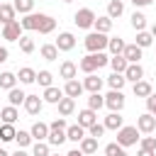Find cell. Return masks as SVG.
<instances>
[{
  "label": "cell",
  "instance_id": "38",
  "mask_svg": "<svg viewBox=\"0 0 156 156\" xmlns=\"http://www.w3.org/2000/svg\"><path fill=\"white\" fill-rule=\"evenodd\" d=\"M129 22H132V27L136 29V32H141V29H146V17H144V12H132V17H129Z\"/></svg>",
  "mask_w": 156,
  "mask_h": 156
},
{
  "label": "cell",
  "instance_id": "34",
  "mask_svg": "<svg viewBox=\"0 0 156 156\" xmlns=\"http://www.w3.org/2000/svg\"><path fill=\"white\" fill-rule=\"evenodd\" d=\"M95 32H102V34H107L110 29H112V17L110 15H102V17H95Z\"/></svg>",
  "mask_w": 156,
  "mask_h": 156
},
{
  "label": "cell",
  "instance_id": "52",
  "mask_svg": "<svg viewBox=\"0 0 156 156\" xmlns=\"http://www.w3.org/2000/svg\"><path fill=\"white\" fill-rule=\"evenodd\" d=\"M136 156H156V151H149V149H141L139 146V154Z\"/></svg>",
  "mask_w": 156,
  "mask_h": 156
},
{
  "label": "cell",
  "instance_id": "43",
  "mask_svg": "<svg viewBox=\"0 0 156 156\" xmlns=\"http://www.w3.org/2000/svg\"><path fill=\"white\" fill-rule=\"evenodd\" d=\"M15 141H17V146H20V149H27V146H29L34 139H32V132L20 129V132H17V136H15Z\"/></svg>",
  "mask_w": 156,
  "mask_h": 156
},
{
  "label": "cell",
  "instance_id": "31",
  "mask_svg": "<svg viewBox=\"0 0 156 156\" xmlns=\"http://www.w3.org/2000/svg\"><path fill=\"white\" fill-rule=\"evenodd\" d=\"M124 83H127L124 73H115V71H112V73L107 76V85H110V90H122Z\"/></svg>",
  "mask_w": 156,
  "mask_h": 156
},
{
  "label": "cell",
  "instance_id": "44",
  "mask_svg": "<svg viewBox=\"0 0 156 156\" xmlns=\"http://www.w3.org/2000/svg\"><path fill=\"white\" fill-rule=\"evenodd\" d=\"M12 5H15V10H17L20 15H29V12L34 10V0H15Z\"/></svg>",
  "mask_w": 156,
  "mask_h": 156
},
{
  "label": "cell",
  "instance_id": "59",
  "mask_svg": "<svg viewBox=\"0 0 156 156\" xmlns=\"http://www.w3.org/2000/svg\"><path fill=\"white\" fill-rule=\"evenodd\" d=\"M0 7H2V2H0Z\"/></svg>",
  "mask_w": 156,
  "mask_h": 156
},
{
  "label": "cell",
  "instance_id": "51",
  "mask_svg": "<svg viewBox=\"0 0 156 156\" xmlns=\"http://www.w3.org/2000/svg\"><path fill=\"white\" fill-rule=\"evenodd\" d=\"M7 56H10V51H7L5 46H0V63H5V61H7Z\"/></svg>",
  "mask_w": 156,
  "mask_h": 156
},
{
  "label": "cell",
  "instance_id": "16",
  "mask_svg": "<svg viewBox=\"0 0 156 156\" xmlns=\"http://www.w3.org/2000/svg\"><path fill=\"white\" fill-rule=\"evenodd\" d=\"M58 76H61L63 80H73V78L78 76V66H76L73 61H63V63L58 66Z\"/></svg>",
  "mask_w": 156,
  "mask_h": 156
},
{
  "label": "cell",
  "instance_id": "55",
  "mask_svg": "<svg viewBox=\"0 0 156 156\" xmlns=\"http://www.w3.org/2000/svg\"><path fill=\"white\" fill-rule=\"evenodd\" d=\"M0 156H10V154H7V151H5V149H0Z\"/></svg>",
  "mask_w": 156,
  "mask_h": 156
},
{
  "label": "cell",
  "instance_id": "8",
  "mask_svg": "<svg viewBox=\"0 0 156 156\" xmlns=\"http://www.w3.org/2000/svg\"><path fill=\"white\" fill-rule=\"evenodd\" d=\"M22 24L15 20V22H10V24H2V39H7V41H20V37H22Z\"/></svg>",
  "mask_w": 156,
  "mask_h": 156
},
{
  "label": "cell",
  "instance_id": "20",
  "mask_svg": "<svg viewBox=\"0 0 156 156\" xmlns=\"http://www.w3.org/2000/svg\"><path fill=\"white\" fill-rule=\"evenodd\" d=\"M29 132H32V139H34V141H46V136H49V124H46V122H34Z\"/></svg>",
  "mask_w": 156,
  "mask_h": 156
},
{
  "label": "cell",
  "instance_id": "5",
  "mask_svg": "<svg viewBox=\"0 0 156 156\" xmlns=\"http://www.w3.org/2000/svg\"><path fill=\"white\" fill-rule=\"evenodd\" d=\"M95 17H98V15H95L90 7H80V10L73 15V22H76L78 29H90V27L95 24Z\"/></svg>",
  "mask_w": 156,
  "mask_h": 156
},
{
  "label": "cell",
  "instance_id": "24",
  "mask_svg": "<svg viewBox=\"0 0 156 156\" xmlns=\"http://www.w3.org/2000/svg\"><path fill=\"white\" fill-rule=\"evenodd\" d=\"M124 78H127V80H132V83L141 80V78H144V68H141V63H129V66H127V71H124Z\"/></svg>",
  "mask_w": 156,
  "mask_h": 156
},
{
  "label": "cell",
  "instance_id": "53",
  "mask_svg": "<svg viewBox=\"0 0 156 156\" xmlns=\"http://www.w3.org/2000/svg\"><path fill=\"white\" fill-rule=\"evenodd\" d=\"M66 156H85V154H83V151H80V149H71V151H68V154H66Z\"/></svg>",
  "mask_w": 156,
  "mask_h": 156
},
{
  "label": "cell",
  "instance_id": "15",
  "mask_svg": "<svg viewBox=\"0 0 156 156\" xmlns=\"http://www.w3.org/2000/svg\"><path fill=\"white\" fill-rule=\"evenodd\" d=\"M141 54H144V49H141V46H136V44H127V46H124V51H122V56H124L129 63H139Z\"/></svg>",
  "mask_w": 156,
  "mask_h": 156
},
{
  "label": "cell",
  "instance_id": "11",
  "mask_svg": "<svg viewBox=\"0 0 156 156\" xmlns=\"http://www.w3.org/2000/svg\"><path fill=\"white\" fill-rule=\"evenodd\" d=\"M56 46H58V51H71L73 46H76V37L71 34V32H61L58 37H56V41H54Z\"/></svg>",
  "mask_w": 156,
  "mask_h": 156
},
{
  "label": "cell",
  "instance_id": "14",
  "mask_svg": "<svg viewBox=\"0 0 156 156\" xmlns=\"http://www.w3.org/2000/svg\"><path fill=\"white\" fill-rule=\"evenodd\" d=\"M39 15H41V12H29V15H24V17L20 20L22 29H24V32H37V27H39Z\"/></svg>",
  "mask_w": 156,
  "mask_h": 156
},
{
  "label": "cell",
  "instance_id": "57",
  "mask_svg": "<svg viewBox=\"0 0 156 156\" xmlns=\"http://www.w3.org/2000/svg\"><path fill=\"white\" fill-rule=\"evenodd\" d=\"M61 2H73V0H61Z\"/></svg>",
  "mask_w": 156,
  "mask_h": 156
},
{
  "label": "cell",
  "instance_id": "28",
  "mask_svg": "<svg viewBox=\"0 0 156 156\" xmlns=\"http://www.w3.org/2000/svg\"><path fill=\"white\" fill-rule=\"evenodd\" d=\"M17 10H15V5H7V2H2V7H0V22L2 24H10V22H15L17 17Z\"/></svg>",
  "mask_w": 156,
  "mask_h": 156
},
{
  "label": "cell",
  "instance_id": "6",
  "mask_svg": "<svg viewBox=\"0 0 156 156\" xmlns=\"http://www.w3.org/2000/svg\"><path fill=\"white\" fill-rule=\"evenodd\" d=\"M105 105L110 107V112H122L124 110V95H122V90H110L105 95Z\"/></svg>",
  "mask_w": 156,
  "mask_h": 156
},
{
  "label": "cell",
  "instance_id": "58",
  "mask_svg": "<svg viewBox=\"0 0 156 156\" xmlns=\"http://www.w3.org/2000/svg\"><path fill=\"white\" fill-rule=\"evenodd\" d=\"M51 156H58V154H51Z\"/></svg>",
  "mask_w": 156,
  "mask_h": 156
},
{
  "label": "cell",
  "instance_id": "10",
  "mask_svg": "<svg viewBox=\"0 0 156 156\" xmlns=\"http://www.w3.org/2000/svg\"><path fill=\"white\" fill-rule=\"evenodd\" d=\"M66 136H68V141L80 144V141H83V136H88V129H85V127H80V124H68V127H66Z\"/></svg>",
  "mask_w": 156,
  "mask_h": 156
},
{
  "label": "cell",
  "instance_id": "60",
  "mask_svg": "<svg viewBox=\"0 0 156 156\" xmlns=\"http://www.w3.org/2000/svg\"><path fill=\"white\" fill-rule=\"evenodd\" d=\"M0 141H2V139H0Z\"/></svg>",
  "mask_w": 156,
  "mask_h": 156
},
{
  "label": "cell",
  "instance_id": "18",
  "mask_svg": "<svg viewBox=\"0 0 156 156\" xmlns=\"http://www.w3.org/2000/svg\"><path fill=\"white\" fill-rule=\"evenodd\" d=\"M73 112H76V98L63 95V98L58 100V115H61V117H68V115H73Z\"/></svg>",
  "mask_w": 156,
  "mask_h": 156
},
{
  "label": "cell",
  "instance_id": "17",
  "mask_svg": "<svg viewBox=\"0 0 156 156\" xmlns=\"http://www.w3.org/2000/svg\"><path fill=\"white\" fill-rule=\"evenodd\" d=\"M66 93L61 90V88H56V85H49V88H44V102H51V105H58V100L63 98Z\"/></svg>",
  "mask_w": 156,
  "mask_h": 156
},
{
  "label": "cell",
  "instance_id": "49",
  "mask_svg": "<svg viewBox=\"0 0 156 156\" xmlns=\"http://www.w3.org/2000/svg\"><path fill=\"white\" fill-rule=\"evenodd\" d=\"M146 112L156 115V93H151V95L146 98Z\"/></svg>",
  "mask_w": 156,
  "mask_h": 156
},
{
  "label": "cell",
  "instance_id": "4",
  "mask_svg": "<svg viewBox=\"0 0 156 156\" xmlns=\"http://www.w3.org/2000/svg\"><path fill=\"white\" fill-rule=\"evenodd\" d=\"M139 134H141V132H139L136 127L124 124V127H119V129H117V144H119V146H124V149H127V146H134V144L141 139Z\"/></svg>",
  "mask_w": 156,
  "mask_h": 156
},
{
  "label": "cell",
  "instance_id": "54",
  "mask_svg": "<svg viewBox=\"0 0 156 156\" xmlns=\"http://www.w3.org/2000/svg\"><path fill=\"white\" fill-rule=\"evenodd\" d=\"M10 156H32V154H27L24 149H17V151H15V154H10Z\"/></svg>",
  "mask_w": 156,
  "mask_h": 156
},
{
  "label": "cell",
  "instance_id": "30",
  "mask_svg": "<svg viewBox=\"0 0 156 156\" xmlns=\"http://www.w3.org/2000/svg\"><path fill=\"white\" fill-rule=\"evenodd\" d=\"M127 66H129V61H127L122 54H117V56H110V68H112L115 73H124V71H127Z\"/></svg>",
  "mask_w": 156,
  "mask_h": 156
},
{
  "label": "cell",
  "instance_id": "21",
  "mask_svg": "<svg viewBox=\"0 0 156 156\" xmlns=\"http://www.w3.org/2000/svg\"><path fill=\"white\" fill-rule=\"evenodd\" d=\"M83 90H85V88H83V83H80V80H76V78H73V80H66V85H63V93H66L68 98H80V95H83Z\"/></svg>",
  "mask_w": 156,
  "mask_h": 156
},
{
  "label": "cell",
  "instance_id": "23",
  "mask_svg": "<svg viewBox=\"0 0 156 156\" xmlns=\"http://www.w3.org/2000/svg\"><path fill=\"white\" fill-rule=\"evenodd\" d=\"M105 129H112V132H117L119 127H124V117L119 115V112H110L107 117H105Z\"/></svg>",
  "mask_w": 156,
  "mask_h": 156
},
{
  "label": "cell",
  "instance_id": "39",
  "mask_svg": "<svg viewBox=\"0 0 156 156\" xmlns=\"http://www.w3.org/2000/svg\"><path fill=\"white\" fill-rule=\"evenodd\" d=\"M15 136H17L15 124H5V122H2V127H0V139H2V141H15Z\"/></svg>",
  "mask_w": 156,
  "mask_h": 156
},
{
  "label": "cell",
  "instance_id": "13",
  "mask_svg": "<svg viewBox=\"0 0 156 156\" xmlns=\"http://www.w3.org/2000/svg\"><path fill=\"white\" fill-rule=\"evenodd\" d=\"M102 78L100 76H95V73H88L85 78H83V88L88 90V93H100V88H102Z\"/></svg>",
  "mask_w": 156,
  "mask_h": 156
},
{
  "label": "cell",
  "instance_id": "40",
  "mask_svg": "<svg viewBox=\"0 0 156 156\" xmlns=\"http://www.w3.org/2000/svg\"><path fill=\"white\" fill-rule=\"evenodd\" d=\"M49 141H34L32 144V156H51V151H49Z\"/></svg>",
  "mask_w": 156,
  "mask_h": 156
},
{
  "label": "cell",
  "instance_id": "35",
  "mask_svg": "<svg viewBox=\"0 0 156 156\" xmlns=\"http://www.w3.org/2000/svg\"><path fill=\"white\" fill-rule=\"evenodd\" d=\"M122 12H124V2H122V0H110V2H107V15H110L112 20L122 17Z\"/></svg>",
  "mask_w": 156,
  "mask_h": 156
},
{
  "label": "cell",
  "instance_id": "7",
  "mask_svg": "<svg viewBox=\"0 0 156 156\" xmlns=\"http://www.w3.org/2000/svg\"><path fill=\"white\" fill-rule=\"evenodd\" d=\"M136 129H139L141 134H151V132L156 129V115H151V112L139 115V117H136Z\"/></svg>",
  "mask_w": 156,
  "mask_h": 156
},
{
  "label": "cell",
  "instance_id": "27",
  "mask_svg": "<svg viewBox=\"0 0 156 156\" xmlns=\"http://www.w3.org/2000/svg\"><path fill=\"white\" fill-rule=\"evenodd\" d=\"M17 117H20V112H17V107H15V105H7V107H2V110H0V119H2L5 124H15V122H17Z\"/></svg>",
  "mask_w": 156,
  "mask_h": 156
},
{
  "label": "cell",
  "instance_id": "50",
  "mask_svg": "<svg viewBox=\"0 0 156 156\" xmlns=\"http://www.w3.org/2000/svg\"><path fill=\"white\" fill-rule=\"evenodd\" d=\"M154 0H132V5L134 7H146V5H151Z\"/></svg>",
  "mask_w": 156,
  "mask_h": 156
},
{
  "label": "cell",
  "instance_id": "22",
  "mask_svg": "<svg viewBox=\"0 0 156 156\" xmlns=\"http://www.w3.org/2000/svg\"><path fill=\"white\" fill-rule=\"evenodd\" d=\"M132 90H134V95H136V98H144V100H146V98L154 93L151 83H149V80H144V78H141V80H136V83L132 85Z\"/></svg>",
  "mask_w": 156,
  "mask_h": 156
},
{
  "label": "cell",
  "instance_id": "46",
  "mask_svg": "<svg viewBox=\"0 0 156 156\" xmlns=\"http://www.w3.org/2000/svg\"><path fill=\"white\" fill-rule=\"evenodd\" d=\"M105 156H127V151H124V146H119L117 141H112V144L105 146Z\"/></svg>",
  "mask_w": 156,
  "mask_h": 156
},
{
  "label": "cell",
  "instance_id": "36",
  "mask_svg": "<svg viewBox=\"0 0 156 156\" xmlns=\"http://www.w3.org/2000/svg\"><path fill=\"white\" fill-rule=\"evenodd\" d=\"M136 46H141V49H146V46H151L154 44V34L151 32H146V29H141V32H136V41H134Z\"/></svg>",
  "mask_w": 156,
  "mask_h": 156
},
{
  "label": "cell",
  "instance_id": "42",
  "mask_svg": "<svg viewBox=\"0 0 156 156\" xmlns=\"http://www.w3.org/2000/svg\"><path fill=\"white\" fill-rule=\"evenodd\" d=\"M102 105H105V95H100V93H90V95H88V107H90V110L98 112Z\"/></svg>",
  "mask_w": 156,
  "mask_h": 156
},
{
  "label": "cell",
  "instance_id": "26",
  "mask_svg": "<svg viewBox=\"0 0 156 156\" xmlns=\"http://www.w3.org/2000/svg\"><path fill=\"white\" fill-rule=\"evenodd\" d=\"M24 100H27V93H24V90H20L17 85H15L12 90H7V102H10V105H15V107H17V105H24Z\"/></svg>",
  "mask_w": 156,
  "mask_h": 156
},
{
  "label": "cell",
  "instance_id": "47",
  "mask_svg": "<svg viewBox=\"0 0 156 156\" xmlns=\"http://www.w3.org/2000/svg\"><path fill=\"white\" fill-rule=\"evenodd\" d=\"M88 134H90V136H95V139H100V136L105 134V124H100V122L90 124V127H88Z\"/></svg>",
  "mask_w": 156,
  "mask_h": 156
},
{
  "label": "cell",
  "instance_id": "12",
  "mask_svg": "<svg viewBox=\"0 0 156 156\" xmlns=\"http://www.w3.org/2000/svg\"><path fill=\"white\" fill-rule=\"evenodd\" d=\"M54 29H56V20H54L51 15H44V12H41V15H39V27H37V32H39V34H51Z\"/></svg>",
  "mask_w": 156,
  "mask_h": 156
},
{
  "label": "cell",
  "instance_id": "19",
  "mask_svg": "<svg viewBox=\"0 0 156 156\" xmlns=\"http://www.w3.org/2000/svg\"><path fill=\"white\" fill-rule=\"evenodd\" d=\"M95 122H98V112H95V110L85 107V110H80V112H78V124H80V127H85V129H88V127H90V124H95Z\"/></svg>",
  "mask_w": 156,
  "mask_h": 156
},
{
  "label": "cell",
  "instance_id": "61",
  "mask_svg": "<svg viewBox=\"0 0 156 156\" xmlns=\"http://www.w3.org/2000/svg\"><path fill=\"white\" fill-rule=\"evenodd\" d=\"M0 110H2V107H0Z\"/></svg>",
  "mask_w": 156,
  "mask_h": 156
},
{
  "label": "cell",
  "instance_id": "56",
  "mask_svg": "<svg viewBox=\"0 0 156 156\" xmlns=\"http://www.w3.org/2000/svg\"><path fill=\"white\" fill-rule=\"evenodd\" d=\"M151 34H154V39H156V24H154V27H151Z\"/></svg>",
  "mask_w": 156,
  "mask_h": 156
},
{
  "label": "cell",
  "instance_id": "32",
  "mask_svg": "<svg viewBox=\"0 0 156 156\" xmlns=\"http://www.w3.org/2000/svg\"><path fill=\"white\" fill-rule=\"evenodd\" d=\"M78 149H80L85 156H90V154H95V151H98V139L88 134V136H83V141H80V146H78Z\"/></svg>",
  "mask_w": 156,
  "mask_h": 156
},
{
  "label": "cell",
  "instance_id": "48",
  "mask_svg": "<svg viewBox=\"0 0 156 156\" xmlns=\"http://www.w3.org/2000/svg\"><path fill=\"white\" fill-rule=\"evenodd\" d=\"M139 141H141V144H139L141 149H149V151H156V136H149V134H146V136H141Z\"/></svg>",
  "mask_w": 156,
  "mask_h": 156
},
{
  "label": "cell",
  "instance_id": "37",
  "mask_svg": "<svg viewBox=\"0 0 156 156\" xmlns=\"http://www.w3.org/2000/svg\"><path fill=\"white\" fill-rule=\"evenodd\" d=\"M124 46H127V41H124V39H119V37H110L107 49H110V54H112V56L122 54V51H124Z\"/></svg>",
  "mask_w": 156,
  "mask_h": 156
},
{
  "label": "cell",
  "instance_id": "29",
  "mask_svg": "<svg viewBox=\"0 0 156 156\" xmlns=\"http://www.w3.org/2000/svg\"><path fill=\"white\" fill-rule=\"evenodd\" d=\"M39 54H41L44 61H58V46L56 44H44L39 49Z\"/></svg>",
  "mask_w": 156,
  "mask_h": 156
},
{
  "label": "cell",
  "instance_id": "41",
  "mask_svg": "<svg viewBox=\"0 0 156 156\" xmlns=\"http://www.w3.org/2000/svg\"><path fill=\"white\" fill-rule=\"evenodd\" d=\"M34 49H37V46H34V39L27 37V34H22V37H20V51H22V54H34Z\"/></svg>",
  "mask_w": 156,
  "mask_h": 156
},
{
  "label": "cell",
  "instance_id": "3",
  "mask_svg": "<svg viewBox=\"0 0 156 156\" xmlns=\"http://www.w3.org/2000/svg\"><path fill=\"white\" fill-rule=\"evenodd\" d=\"M85 49H88V54H95V51H105L107 49V44H110V37L107 34H102V32H90L88 37H85Z\"/></svg>",
  "mask_w": 156,
  "mask_h": 156
},
{
  "label": "cell",
  "instance_id": "33",
  "mask_svg": "<svg viewBox=\"0 0 156 156\" xmlns=\"http://www.w3.org/2000/svg\"><path fill=\"white\" fill-rule=\"evenodd\" d=\"M15 83H17V73H12V71H2L0 73V88L2 90H12Z\"/></svg>",
  "mask_w": 156,
  "mask_h": 156
},
{
  "label": "cell",
  "instance_id": "9",
  "mask_svg": "<svg viewBox=\"0 0 156 156\" xmlns=\"http://www.w3.org/2000/svg\"><path fill=\"white\" fill-rule=\"evenodd\" d=\"M41 107H44V98H39V95H27V100H24V110H27V115L37 117V115L41 112Z\"/></svg>",
  "mask_w": 156,
  "mask_h": 156
},
{
  "label": "cell",
  "instance_id": "2",
  "mask_svg": "<svg viewBox=\"0 0 156 156\" xmlns=\"http://www.w3.org/2000/svg\"><path fill=\"white\" fill-rule=\"evenodd\" d=\"M66 117H58V119H54L51 124H49V136H46V141L51 144V146H61L68 136H66Z\"/></svg>",
  "mask_w": 156,
  "mask_h": 156
},
{
  "label": "cell",
  "instance_id": "1",
  "mask_svg": "<svg viewBox=\"0 0 156 156\" xmlns=\"http://www.w3.org/2000/svg\"><path fill=\"white\" fill-rule=\"evenodd\" d=\"M107 63H110V56H107L105 51H95V54L83 56V58H80V63H78V68L88 76V73H95L98 68H102V66H107Z\"/></svg>",
  "mask_w": 156,
  "mask_h": 156
},
{
  "label": "cell",
  "instance_id": "25",
  "mask_svg": "<svg viewBox=\"0 0 156 156\" xmlns=\"http://www.w3.org/2000/svg\"><path fill=\"white\" fill-rule=\"evenodd\" d=\"M17 80H20V83H24V85L37 83V71H34V68H29V66H24V68H20V71H17Z\"/></svg>",
  "mask_w": 156,
  "mask_h": 156
},
{
  "label": "cell",
  "instance_id": "45",
  "mask_svg": "<svg viewBox=\"0 0 156 156\" xmlns=\"http://www.w3.org/2000/svg\"><path fill=\"white\" fill-rule=\"evenodd\" d=\"M37 83H39L41 88H49V85L54 83V73H51V71H46V68H44V71H39V73H37Z\"/></svg>",
  "mask_w": 156,
  "mask_h": 156
}]
</instances>
